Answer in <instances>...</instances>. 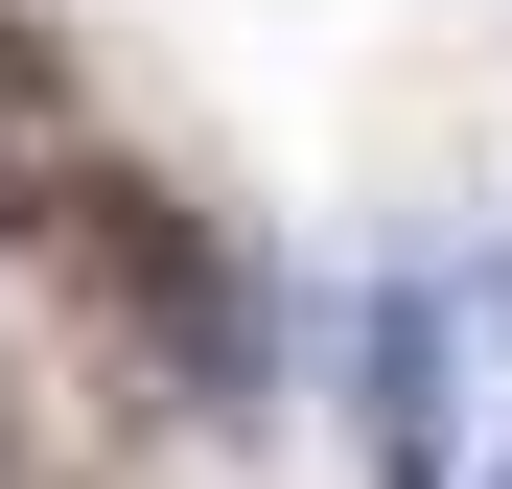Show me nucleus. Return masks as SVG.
<instances>
[{
	"label": "nucleus",
	"mask_w": 512,
	"mask_h": 489,
	"mask_svg": "<svg viewBox=\"0 0 512 489\" xmlns=\"http://www.w3.org/2000/svg\"><path fill=\"white\" fill-rule=\"evenodd\" d=\"M94 210V117H70V47L47 24H0V257L24 233H70Z\"/></svg>",
	"instance_id": "obj_3"
},
{
	"label": "nucleus",
	"mask_w": 512,
	"mask_h": 489,
	"mask_svg": "<svg viewBox=\"0 0 512 489\" xmlns=\"http://www.w3.org/2000/svg\"><path fill=\"white\" fill-rule=\"evenodd\" d=\"M466 489H512V443H489V466H466Z\"/></svg>",
	"instance_id": "obj_4"
},
{
	"label": "nucleus",
	"mask_w": 512,
	"mask_h": 489,
	"mask_svg": "<svg viewBox=\"0 0 512 489\" xmlns=\"http://www.w3.org/2000/svg\"><path fill=\"white\" fill-rule=\"evenodd\" d=\"M326 420H350L373 489H466L489 466L466 443V303L443 280H350V303H326Z\"/></svg>",
	"instance_id": "obj_2"
},
{
	"label": "nucleus",
	"mask_w": 512,
	"mask_h": 489,
	"mask_svg": "<svg viewBox=\"0 0 512 489\" xmlns=\"http://www.w3.org/2000/svg\"><path fill=\"white\" fill-rule=\"evenodd\" d=\"M94 233H117V303H140V350L187 373V420H280V303H256V257L210 210H163V187H117L94 163Z\"/></svg>",
	"instance_id": "obj_1"
}]
</instances>
